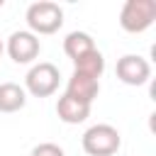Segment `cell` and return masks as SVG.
<instances>
[{"instance_id": "obj_1", "label": "cell", "mask_w": 156, "mask_h": 156, "mask_svg": "<svg viewBox=\"0 0 156 156\" xmlns=\"http://www.w3.org/2000/svg\"><path fill=\"white\" fill-rule=\"evenodd\" d=\"M27 27L34 37L39 34H54L63 27V10L56 5V2H49V0H39V2H32L27 7Z\"/></svg>"}, {"instance_id": "obj_2", "label": "cell", "mask_w": 156, "mask_h": 156, "mask_svg": "<svg viewBox=\"0 0 156 156\" xmlns=\"http://www.w3.org/2000/svg\"><path fill=\"white\" fill-rule=\"evenodd\" d=\"M80 146L88 156H115L122 146V136L112 124H93L83 132Z\"/></svg>"}, {"instance_id": "obj_3", "label": "cell", "mask_w": 156, "mask_h": 156, "mask_svg": "<svg viewBox=\"0 0 156 156\" xmlns=\"http://www.w3.org/2000/svg\"><path fill=\"white\" fill-rule=\"evenodd\" d=\"M156 20V0H127L119 10V24L129 34L146 32Z\"/></svg>"}, {"instance_id": "obj_4", "label": "cell", "mask_w": 156, "mask_h": 156, "mask_svg": "<svg viewBox=\"0 0 156 156\" xmlns=\"http://www.w3.org/2000/svg\"><path fill=\"white\" fill-rule=\"evenodd\" d=\"M58 80H61V73L54 63L49 61L34 63L24 76V93L34 98H49L58 90Z\"/></svg>"}, {"instance_id": "obj_5", "label": "cell", "mask_w": 156, "mask_h": 156, "mask_svg": "<svg viewBox=\"0 0 156 156\" xmlns=\"http://www.w3.org/2000/svg\"><path fill=\"white\" fill-rule=\"evenodd\" d=\"M115 73L124 85H144L151 78V66L139 54H124L122 58H117Z\"/></svg>"}, {"instance_id": "obj_6", "label": "cell", "mask_w": 156, "mask_h": 156, "mask_svg": "<svg viewBox=\"0 0 156 156\" xmlns=\"http://www.w3.org/2000/svg\"><path fill=\"white\" fill-rule=\"evenodd\" d=\"M5 49L15 63H32L39 56L41 44H39V37H34L32 32H12Z\"/></svg>"}, {"instance_id": "obj_7", "label": "cell", "mask_w": 156, "mask_h": 156, "mask_svg": "<svg viewBox=\"0 0 156 156\" xmlns=\"http://www.w3.org/2000/svg\"><path fill=\"white\" fill-rule=\"evenodd\" d=\"M100 93V80L93 78V76H85V73H78L73 71L71 78H68V85H66V95L85 102V105H93V100L98 98Z\"/></svg>"}, {"instance_id": "obj_8", "label": "cell", "mask_w": 156, "mask_h": 156, "mask_svg": "<svg viewBox=\"0 0 156 156\" xmlns=\"http://www.w3.org/2000/svg\"><path fill=\"white\" fill-rule=\"evenodd\" d=\"M56 115L66 124H80V122L88 119L90 105H85V102H80V100H76V98H71V95L63 93L58 98V102H56Z\"/></svg>"}, {"instance_id": "obj_9", "label": "cell", "mask_w": 156, "mask_h": 156, "mask_svg": "<svg viewBox=\"0 0 156 156\" xmlns=\"http://www.w3.org/2000/svg\"><path fill=\"white\" fill-rule=\"evenodd\" d=\"M27 105V93L17 83H0V112L12 115Z\"/></svg>"}, {"instance_id": "obj_10", "label": "cell", "mask_w": 156, "mask_h": 156, "mask_svg": "<svg viewBox=\"0 0 156 156\" xmlns=\"http://www.w3.org/2000/svg\"><path fill=\"white\" fill-rule=\"evenodd\" d=\"M93 49H95V41H93V37H90L88 32H71V34H66V39H63V51H66V56H68L71 61L90 54Z\"/></svg>"}, {"instance_id": "obj_11", "label": "cell", "mask_w": 156, "mask_h": 156, "mask_svg": "<svg viewBox=\"0 0 156 156\" xmlns=\"http://www.w3.org/2000/svg\"><path fill=\"white\" fill-rule=\"evenodd\" d=\"M73 71H78V73H85V76H93V78H98L100 80V76H102V71H105V56L98 51V49H93L90 54H85V56H80V58H76L73 61Z\"/></svg>"}, {"instance_id": "obj_12", "label": "cell", "mask_w": 156, "mask_h": 156, "mask_svg": "<svg viewBox=\"0 0 156 156\" xmlns=\"http://www.w3.org/2000/svg\"><path fill=\"white\" fill-rule=\"evenodd\" d=\"M29 156H66V151L58 144H54V141H41V144H37L32 149Z\"/></svg>"}, {"instance_id": "obj_13", "label": "cell", "mask_w": 156, "mask_h": 156, "mask_svg": "<svg viewBox=\"0 0 156 156\" xmlns=\"http://www.w3.org/2000/svg\"><path fill=\"white\" fill-rule=\"evenodd\" d=\"M2 51H5V46H2V39H0V56H2Z\"/></svg>"}]
</instances>
